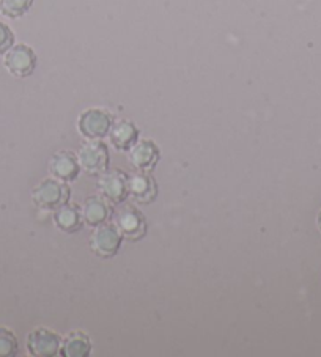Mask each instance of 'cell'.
<instances>
[{
	"mask_svg": "<svg viewBox=\"0 0 321 357\" xmlns=\"http://www.w3.org/2000/svg\"><path fill=\"white\" fill-rule=\"evenodd\" d=\"M98 190L110 203H121L128 197V176L120 170H109L101 174Z\"/></svg>",
	"mask_w": 321,
	"mask_h": 357,
	"instance_id": "ba28073f",
	"label": "cell"
},
{
	"mask_svg": "<svg viewBox=\"0 0 321 357\" xmlns=\"http://www.w3.org/2000/svg\"><path fill=\"white\" fill-rule=\"evenodd\" d=\"M115 227L129 241H137L147 233V222L137 209L133 206H123L115 214Z\"/></svg>",
	"mask_w": 321,
	"mask_h": 357,
	"instance_id": "52a82bcc",
	"label": "cell"
},
{
	"mask_svg": "<svg viewBox=\"0 0 321 357\" xmlns=\"http://www.w3.org/2000/svg\"><path fill=\"white\" fill-rule=\"evenodd\" d=\"M80 216H82V222L85 225L95 227V229L106 224L110 216L107 200L104 197H89L80 205Z\"/></svg>",
	"mask_w": 321,
	"mask_h": 357,
	"instance_id": "7c38bea8",
	"label": "cell"
},
{
	"mask_svg": "<svg viewBox=\"0 0 321 357\" xmlns=\"http://www.w3.org/2000/svg\"><path fill=\"white\" fill-rule=\"evenodd\" d=\"M15 45V33L7 24L0 22V55H3Z\"/></svg>",
	"mask_w": 321,
	"mask_h": 357,
	"instance_id": "ac0fdd59",
	"label": "cell"
},
{
	"mask_svg": "<svg viewBox=\"0 0 321 357\" xmlns=\"http://www.w3.org/2000/svg\"><path fill=\"white\" fill-rule=\"evenodd\" d=\"M26 348L30 356L54 357L60 353L61 340L55 332L40 328L30 332L26 340Z\"/></svg>",
	"mask_w": 321,
	"mask_h": 357,
	"instance_id": "8992f818",
	"label": "cell"
},
{
	"mask_svg": "<svg viewBox=\"0 0 321 357\" xmlns=\"http://www.w3.org/2000/svg\"><path fill=\"white\" fill-rule=\"evenodd\" d=\"M317 225H318V230L321 231V209H320V213H318V216H317Z\"/></svg>",
	"mask_w": 321,
	"mask_h": 357,
	"instance_id": "d6986e66",
	"label": "cell"
},
{
	"mask_svg": "<svg viewBox=\"0 0 321 357\" xmlns=\"http://www.w3.org/2000/svg\"><path fill=\"white\" fill-rule=\"evenodd\" d=\"M54 224L60 231L64 233H76L82 229V216H80V209L74 205H65L54 209Z\"/></svg>",
	"mask_w": 321,
	"mask_h": 357,
	"instance_id": "5bb4252c",
	"label": "cell"
},
{
	"mask_svg": "<svg viewBox=\"0 0 321 357\" xmlns=\"http://www.w3.org/2000/svg\"><path fill=\"white\" fill-rule=\"evenodd\" d=\"M79 161L77 158L70 151H59L51 158L49 161V172H51L54 178L70 183L74 181L79 175Z\"/></svg>",
	"mask_w": 321,
	"mask_h": 357,
	"instance_id": "8fae6325",
	"label": "cell"
},
{
	"mask_svg": "<svg viewBox=\"0 0 321 357\" xmlns=\"http://www.w3.org/2000/svg\"><path fill=\"white\" fill-rule=\"evenodd\" d=\"M123 235L115 225L103 224L96 227L90 236V249L95 255L101 258H110L117 255L121 248Z\"/></svg>",
	"mask_w": 321,
	"mask_h": 357,
	"instance_id": "5b68a950",
	"label": "cell"
},
{
	"mask_svg": "<svg viewBox=\"0 0 321 357\" xmlns=\"http://www.w3.org/2000/svg\"><path fill=\"white\" fill-rule=\"evenodd\" d=\"M3 66L11 76L29 77L36 68V54L27 45H13L3 54Z\"/></svg>",
	"mask_w": 321,
	"mask_h": 357,
	"instance_id": "277c9868",
	"label": "cell"
},
{
	"mask_svg": "<svg viewBox=\"0 0 321 357\" xmlns=\"http://www.w3.org/2000/svg\"><path fill=\"white\" fill-rule=\"evenodd\" d=\"M114 119L104 109H89L80 114L77 120L79 132L89 140H101L109 135Z\"/></svg>",
	"mask_w": 321,
	"mask_h": 357,
	"instance_id": "3957f363",
	"label": "cell"
},
{
	"mask_svg": "<svg viewBox=\"0 0 321 357\" xmlns=\"http://www.w3.org/2000/svg\"><path fill=\"white\" fill-rule=\"evenodd\" d=\"M79 167L87 175H101L109 167V150L101 140H89L77 151Z\"/></svg>",
	"mask_w": 321,
	"mask_h": 357,
	"instance_id": "7a4b0ae2",
	"label": "cell"
},
{
	"mask_svg": "<svg viewBox=\"0 0 321 357\" xmlns=\"http://www.w3.org/2000/svg\"><path fill=\"white\" fill-rule=\"evenodd\" d=\"M110 144L117 150H131V146L139 139V129L135 128L134 123L128 120H120L112 125L109 131Z\"/></svg>",
	"mask_w": 321,
	"mask_h": 357,
	"instance_id": "4fadbf2b",
	"label": "cell"
},
{
	"mask_svg": "<svg viewBox=\"0 0 321 357\" xmlns=\"http://www.w3.org/2000/svg\"><path fill=\"white\" fill-rule=\"evenodd\" d=\"M91 351L90 338L82 332H71L61 342L60 353L65 357H87Z\"/></svg>",
	"mask_w": 321,
	"mask_h": 357,
	"instance_id": "9a60e30c",
	"label": "cell"
},
{
	"mask_svg": "<svg viewBox=\"0 0 321 357\" xmlns=\"http://www.w3.org/2000/svg\"><path fill=\"white\" fill-rule=\"evenodd\" d=\"M70 188L57 178H47L36 184L32 190V200L38 208L54 211L70 200Z\"/></svg>",
	"mask_w": 321,
	"mask_h": 357,
	"instance_id": "6da1fadb",
	"label": "cell"
},
{
	"mask_svg": "<svg viewBox=\"0 0 321 357\" xmlns=\"http://www.w3.org/2000/svg\"><path fill=\"white\" fill-rule=\"evenodd\" d=\"M159 161V150L151 140H137L129 150V162L140 172H150Z\"/></svg>",
	"mask_w": 321,
	"mask_h": 357,
	"instance_id": "9c48e42d",
	"label": "cell"
},
{
	"mask_svg": "<svg viewBox=\"0 0 321 357\" xmlns=\"http://www.w3.org/2000/svg\"><path fill=\"white\" fill-rule=\"evenodd\" d=\"M20 344L16 335L7 328H0V357H13L17 354Z\"/></svg>",
	"mask_w": 321,
	"mask_h": 357,
	"instance_id": "e0dca14e",
	"label": "cell"
},
{
	"mask_svg": "<svg viewBox=\"0 0 321 357\" xmlns=\"http://www.w3.org/2000/svg\"><path fill=\"white\" fill-rule=\"evenodd\" d=\"M32 5L33 0H0V13L10 20H17L26 15Z\"/></svg>",
	"mask_w": 321,
	"mask_h": 357,
	"instance_id": "2e32d148",
	"label": "cell"
},
{
	"mask_svg": "<svg viewBox=\"0 0 321 357\" xmlns=\"http://www.w3.org/2000/svg\"><path fill=\"white\" fill-rule=\"evenodd\" d=\"M0 15H2V13H0Z\"/></svg>",
	"mask_w": 321,
	"mask_h": 357,
	"instance_id": "ffe728a7",
	"label": "cell"
},
{
	"mask_svg": "<svg viewBox=\"0 0 321 357\" xmlns=\"http://www.w3.org/2000/svg\"><path fill=\"white\" fill-rule=\"evenodd\" d=\"M128 195L137 203H150L158 195V188L148 172H137L128 178Z\"/></svg>",
	"mask_w": 321,
	"mask_h": 357,
	"instance_id": "30bf717a",
	"label": "cell"
}]
</instances>
